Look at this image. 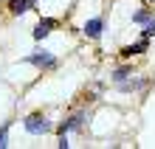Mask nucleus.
Returning a JSON list of instances; mask_svg holds the SVG:
<instances>
[{
    "label": "nucleus",
    "instance_id": "nucleus-10",
    "mask_svg": "<svg viewBox=\"0 0 155 149\" xmlns=\"http://www.w3.org/2000/svg\"><path fill=\"white\" fill-rule=\"evenodd\" d=\"M152 14H155V6H150L147 0H144V3H138V6L130 11V23H133V25H144Z\"/></svg>",
    "mask_w": 155,
    "mask_h": 149
},
{
    "label": "nucleus",
    "instance_id": "nucleus-5",
    "mask_svg": "<svg viewBox=\"0 0 155 149\" xmlns=\"http://www.w3.org/2000/svg\"><path fill=\"white\" fill-rule=\"evenodd\" d=\"M59 28V17H54V14H42L37 23H34V28H31V40L34 42H42V40H48V37Z\"/></svg>",
    "mask_w": 155,
    "mask_h": 149
},
{
    "label": "nucleus",
    "instance_id": "nucleus-13",
    "mask_svg": "<svg viewBox=\"0 0 155 149\" xmlns=\"http://www.w3.org/2000/svg\"><path fill=\"white\" fill-rule=\"evenodd\" d=\"M57 146L59 149H68L71 146V135L68 132H57Z\"/></svg>",
    "mask_w": 155,
    "mask_h": 149
},
{
    "label": "nucleus",
    "instance_id": "nucleus-12",
    "mask_svg": "<svg viewBox=\"0 0 155 149\" xmlns=\"http://www.w3.org/2000/svg\"><path fill=\"white\" fill-rule=\"evenodd\" d=\"M141 37H147V40H155V14H152L144 25H141Z\"/></svg>",
    "mask_w": 155,
    "mask_h": 149
},
{
    "label": "nucleus",
    "instance_id": "nucleus-1",
    "mask_svg": "<svg viewBox=\"0 0 155 149\" xmlns=\"http://www.w3.org/2000/svg\"><path fill=\"white\" fill-rule=\"evenodd\" d=\"M25 65H31L34 70H40V73H54L59 68V57H57V51H51V48H45L42 42H37V48H34L31 53H25L23 57Z\"/></svg>",
    "mask_w": 155,
    "mask_h": 149
},
{
    "label": "nucleus",
    "instance_id": "nucleus-9",
    "mask_svg": "<svg viewBox=\"0 0 155 149\" xmlns=\"http://www.w3.org/2000/svg\"><path fill=\"white\" fill-rule=\"evenodd\" d=\"M130 76H135V68H133V62L130 59H124L121 65H116V68H110V85H121V82H127Z\"/></svg>",
    "mask_w": 155,
    "mask_h": 149
},
{
    "label": "nucleus",
    "instance_id": "nucleus-3",
    "mask_svg": "<svg viewBox=\"0 0 155 149\" xmlns=\"http://www.w3.org/2000/svg\"><path fill=\"white\" fill-rule=\"evenodd\" d=\"M23 129L28 132L31 138H42V135H51L57 132V124H54V118L48 113H42V110H34L23 118Z\"/></svg>",
    "mask_w": 155,
    "mask_h": 149
},
{
    "label": "nucleus",
    "instance_id": "nucleus-2",
    "mask_svg": "<svg viewBox=\"0 0 155 149\" xmlns=\"http://www.w3.org/2000/svg\"><path fill=\"white\" fill-rule=\"evenodd\" d=\"M90 118H93V115H90V110H87V107H76V110H71V113L57 124V132L82 135V132L90 127Z\"/></svg>",
    "mask_w": 155,
    "mask_h": 149
},
{
    "label": "nucleus",
    "instance_id": "nucleus-4",
    "mask_svg": "<svg viewBox=\"0 0 155 149\" xmlns=\"http://www.w3.org/2000/svg\"><path fill=\"white\" fill-rule=\"evenodd\" d=\"M104 28H107V20H104V14H93V17H87L85 23H82V37L90 42H99L104 37Z\"/></svg>",
    "mask_w": 155,
    "mask_h": 149
},
{
    "label": "nucleus",
    "instance_id": "nucleus-8",
    "mask_svg": "<svg viewBox=\"0 0 155 149\" xmlns=\"http://www.w3.org/2000/svg\"><path fill=\"white\" fill-rule=\"evenodd\" d=\"M147 87H150V79H147V76H141V73H135V76H130L127 82L116 85L118 93H144Z\"/></svg>",
    "mask_w": 155,
    "mask_h": 149
},
{
    "label": "nucleus",
    "instance_id": "nucleus-14",
    "mask_svg": "<svg viewBox=\"0 0 155 149\" xmlns=\"http://www.w3.org/2000/svg\"><path fill=\"white\" fill-rule=\"evenodd\" d=\"M147 3H150V6H155V0H147Z\"/></svg>",
    "mask_w": 155,
    "mask_h": 149
},
{
    "label": "nucleus",
    "instance_id": "nucleus-7",
    "mask_svg": "<svg viewBox=\"0 0 155 149\" xmlns=\"http://www.w3.org/2000/svg\"><path fill=\"white\" fill-rule=\"evenodd\" d=\"M6 11L12 17H23L28 11H40V0H6Z\"/></svg>",
    "mask_w": 155,
    "mask_h": 149
},
{
    "label": "nucleus",
    "instance_id": "nucleus-11",
    "mask_svg": "<svg viewBox=\"0 0 155 149\" xmlns=\"http://www.w3.org/2000/svg\"><path fill=\"white\" fill-rule=\"evenodd\" d=\"M8 132H12V121H3V124H0V149H8V146H12Z\"/></svg>",
    "mask_w": 155,
    "mask_h": 149
},
{
    "label": "nucleus",
    "instance_id": "nucleus-6",
    "mask_svg": "<svg viewBox=\"0 0 155 149\" xmlns=\"http://www.w3.org/2000/svg\"><path fill=\"white\" fill-rule=\"evenodd\" d=\"M150 42L152 40H147V37H138L135 42L121 45V48H118V57L121 59H138V57H144V53H150Z\"/></svg>",
    "mask_w": 155,
    "mask_h": 149
}]
</instances>
